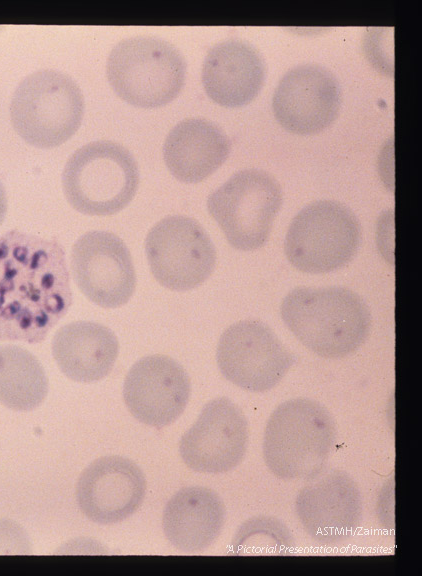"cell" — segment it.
Masks as SVG:
<instances>
[{"mask_svg":"<svg viewBox=\"0 0 422 576\" xmlns=\"http://www.w3.org/2000/svg\"><path fill=\"white\" fill-rule=\"evenodd\" d=\"M341 89L336 77L318 64H300L286 72L274 91L276 120L289 132L318 133L336 119Z\"/></svg>","mask_w":422,"mask_h":576,"instance_id":"13","label":"cell"},{"mask_svg":"<svg viewBox=\"0 0 422 576\" xmlns=\"http://www.w3.org/2000/svg\"><path fill=\"white\" fill-rule=\"evenodd\" d=\"M84 98L67 74L41 69L16 87L10 117L14 130L29 145L53 148L70 139L80 127Z\"/></svg>","mask_w":422,"mask_h":576,"instance_id":"5","label":"cell"},{"mask_svg":"<svg viewBox=\"0 0 422 576\" xmlns=\"http://www.w3.org/2000/svg\"><path fill=\"white\" fill-rule=\"evenodd\" d=\"M71 304L69 271L57 241L19 230L0 237V341H43Z\"/></svg>","mask_w":422,"mask_h":576,"instance_id":"1","label":"cell"},{"mask_svg":"<svg viewBox=\"0 0 422 576\" xmlns=\"http://www.w3.org/2000/svg\"><path fill=\"white\" fill-rule=\"evenodd\" d=\"M216 360L220 372L232 384L263 393L284 378L295 356L267 324L246 319L222 333Z\"/></svg>","mask_w":422,"mask_h":576,"instance_id":"10","label":"cell"},{"mask_svg":"<svg viewBox=\"0 0 422 576\" xmlns=\"http://www.w3.org/2000/svg\"><path fill=\"white\" fill-rule=\"evenodd\" d=\"M226 508L219 494L204 486L178 490L163 510L162 528L176 549L187 553L205 550L220 536Z\"/></svg>","mask_w":422,"mask_h":576,"instance_id":"18","label":"cell"},{"mask_svg":"<svg viewBox=\"0 0 422 576\" xmlns=\"http://www.w3.org/2000/svg\"><path fill=\"white\" fill-rule=\"evenodd\" d=\"M282 205L279 182L261 169H244L212 192L207 209L236 250L253 251L268 240Z\"/></svg>","mask_w":422,"mask_h":576,"instance_id":"8","label":"cell"},{"mask_svg":"<svg viewBox=\"0 0 422 576\" xmlns=\"http://www.w3.org/2000/svg\"><path fill=\"white\" fill-rule=\"evenodd\" d=\"M106 74L114 92L128 104L156 108L180 93L186 63L171 43L154 36H136L113 47Z\"/></svg>","mask_w":422,"mask_h":576,"instance_id":"6","label":"cell"},{"mask_svg":"<svg viewBox=\"0 0 422 576\" xmlns=\"http://www.w3.org/2000/svg\"><path fill=\"white\" fill-rule=\"evenodd\" d=\"M265 64L251 44L228 39L214 45L202 67V84L216 104L237 108L250 103L265 80Z\"/></svg>","mask_w":422,"mask_h":576,"instance_id":"17","label":"cell"},{"mask_svg":"<svg viewBox=\"0 0 422 576\" xmlns=\"http://www.w3.org/2000/svg\"><path fill=\"white\" fill-rule=\"evenodd\" d=\"M280 312L293 335L326 359L354 353L367 340L372 324L363 298L343 286L297 287L285 296Z\"/></svg>","mask_w":422,"mask_h":576,"instance_id":"2","label":"cell"},{"mask_svg":"<svg viewBox=\"0 0 422 576\" xmlns=\"http://www.w3.org/2000/svg\"><path fill=\"white\" fill-rule=\"evenodd\" d=\"M361 240L357 216L335 200H317L302 208L291 221L284 252L297 270L328 273L344 267L356 255Z\"/></svg>","mask_w":422,"mask_h":576,"instance_id":"7","label":"cell"},{"mask_svg":"<svg viewBox=\"0 0 422 576\" xmlns=\"http://www.w3.org/2000/svg\"><path fill=\"white\" fill-rule=\"evenodd\" d=\"M48 394V378L39 360L16 345L0 346V403L14 411H32Z\"/></svg>","mask_w":422,"mask_h":576,"instance_id":"21","label":"cell"},{"mask_svg":"<svg viewBox=\"0 0 422 576\" xmlns=\"http://www.w3.org/2000/svg\"><path fill=\"white\" fill-rule=\"evenodd\" d=\"M138 184L136 160L124 146L109 140L78 148L62 173L69 204L92 216H108L124 209L134 198Z\"/></svg>","mask_w":422,"mask_h":576,"instance_id":"4","label":"cell"},{"mask_svg":"<svg viewBox=\"0 0 422 576\" xmlns=\"http://www.w3.org/2000/svg\"><path fill=\"white\" fill-rule=\"evenodd\" d=\"M7 212V197L5 188L0 181V226L4 221L5 215Z\"/></svg>","mask_w":422,"mask_h":576,"instance_id":"24","label":"cell"},{"mask_svg":"<svg viewBox=\"0 0 422 576\" xmlns=\"http://www.w3.org/2000/svg\"><path fill=\"white\" fill-rule=\"evenodd\" d=\"M256 517L246 521L239 528L233 543L257 539L249 545L243 554H287L294 543L288 527L279 519L268 516Z\"/></svg>","mask_w":422,"mask_h":576,"instance_id":"22","label":"cell"},{"mask_svg":"<svg viewBox=\"0 0 422 576\" xmlns=\"http://www.w3.org/2000/svg\"><path fill=\"white\" fill-rule=\"evenodd\" d=\"M190 392L187 371L175 359L162 354L136 361L123 384V399L129 412L141 423L157 429L181 416Z\"/></svg>","mask_w":422,"mask_h":576,"instance_id":"14","label":"cell"},{"mask_svg":"<svg viewBox=\"0 0 422 576\" xmlns=\"http://www.w3.org/2000/svg\"><path fill=\"white\" fill-rule=\"evenodd\" d=\"M145 492L142 470L130 459L118 455L97 458L81 472L76 483L81 512L102 525L121 522L134 514Z\"/></svg>","mask_w":422,"mask_h":576,"instance_id":"15","label":"cell"},{"mask_svg":"<svg viewBox=\"0 0 422 576\" xmlns=\"http://www.w3.org/2000/svg\"><path fill=\"white\" fill-rule=\"evenodd\" d=\"M74 282L93 303L103 308L125 305L136 287V274L126 244L108 231L82 235L71 252Z\"/></svg>","mask_w":422,"mask_h":576,"instance_id":"12","label":"cell"},{"mask_svg":"<svg viewBox=\"0 0 422 576\" xmlns=\"http://www.w3.org/2000/svg\"><path fill=\"white\" fill-rule=\"evenodd\" d=\"M336 438V421L326 406L310 398L289 399L267 420L263 459L281 480L311 479L325 467Z\"/></svg>","mask_w":422,"mask_h":576,"instance_id":"3","label":"cell"},{"mask_svg":"<svg viewBox=\"0 0 422 576\" xmlns=\"http://www.w3.org/2000/svg\"><path fill=\"white\" fill-rule=\"evenodd\" d=\"M51 349L59 369L67 378L90 383L103 379L112 371L119 344L108 327L91 321H77L55 333Z\"/></svg>","mask_w":422,"mask_h":576,"instance_id":"20","label":"cell"},{"mask_svg":"<svg viewBox=\"0 0 422 576\" xmlns=\"http://www.w3.org/2000/svg\"><path fill=\"white\" fill-rule=\"evenodd\" d=\"M145 253L154 278L165 288L188 291L204 283L216 265V250L195 219L172 215L148 232Z\"/></svg>","mask_w":422,"mask_h":576,"instance_id":"9","label":"cell"},{"mask_svg":"<svg viewBox=\"0 0 422 576\" xmlns=\"http://www.w3.org/2000/svg\"><path fill=\"white\" fill-rule=\"evenodd\" d=\"M295 511L312 539L335 544L351 537L360 526L363 501L355 480L345 471L334 470L298 493Z\"/></svg>","mask_w":422,"mask_h":576,"instance_id":"16","label":"cell"},{"mask_svg":"<svg viewBox=\"0 0 422 576\" xmlns=\"http://www.w3.org/2000/svg\"><path fill=\"white\" fill-rule=\"evenodd\" d=\"M230 140L215 123L204 118L180 121L168 133L163 158L170 173L184 183H198L227 159Z\"/></svg>","mask_w":422,"mask_h":576,"instance_id":"19","label":"cell"},{"mask_svg":"<svg viewBox=\"0 0 422 576\" xmlns=\"http://www.w3.org/2000/svg\"><path fill=\"white\" fill-rule=\"evenodd\" d=\"M29 551V541L17 523L0 519V554H24Z\"/></svg>","mask_w":422,"mask_h":576,"instance_id":"23","label":"cell"},{"mask_svg":"<svg viewBox=\"0 0 422 576\" xmlns=\"http://www.w3.org/2000/svg\"><path fill=\"white\" fill-rule=\"evenodd\" d=\"M248 439L245 414L231 399L221 396L204 405L182 435L179 453L184 464L195 472L226 473L242 462Z\"/></svg>","mask_w":422,"mask_h":576,"instance_id":"11","label":"cell"}]
</instances>
